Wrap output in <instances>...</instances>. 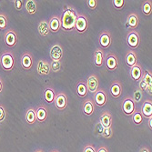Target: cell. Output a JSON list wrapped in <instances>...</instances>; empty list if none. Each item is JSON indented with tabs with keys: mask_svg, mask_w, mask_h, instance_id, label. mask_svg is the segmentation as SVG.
<instances>
[{
	"mask_svg": "<svg viewBox=\"0 0 152 152\" xmlns=\"http://www.w3.org/2000/svg\"><path fill=\"white\" fill-rule=\"evenodd\" d=\"M77 12L74 8L70 7H66L62 12V16L60 18L61 28L64 31H72L75 29V22L77 18Z\"/></svg>",
	"mask_w": 152,
	"mask_h": 152,
	"instance_id": "obj_1",
	"label": "cell"
},
{
	"mask_svg": "<svg viewBox=\"0 0 152 152\" xmlns=\"http://www.w3.org/2000/svg\"><path fill=\"white\" fill-rule=\"evenodd\" d=\"M0 64L4 70L6 71H11L14 69L15 66V57L12 52L6 51L2 54L1 58H0Z\"/></svg>",
	"mask_w": 152,
	"mask_h": 152,
	"instance_id": "obj_2",
	"label": "cell"
},
{
	"mask_svg": "<svg viewBox=\"0 0 152 152\" xmlns=\"http://www.w3.org/2000/svg\"><path fill=\"white\" fill-rule=\"evenodd\" d=\"M88 18L85 15H82V14H77L75 22V29L77 31V33L83 34L88 30Z\"/></svg>",
	"mask_w": 152,
	"mask_h": 152,
	"instance_id": "obj_3",
	"label": "cell"
},
{
	"mask_svg": "<svg viewBox=\"0 0 152 152\" xmlns=\"http://www.w3.org/2000/svg\"><path fill=\"white\" fill-rule=\"evenodd\" d=\"M121 108L123 113L126 116H132V114L136 111V104L134 103L131 96H128L123 100Z\"/></svg>",
	"mask_w": 152,
	"mask_h": 152,
	"instance_id": "obj_4",
	"label": "cell"
},
{
	"mask_svg": "<svg viewBox=\"0 0 152 152\" xmlns=\"http://www.w3.org/2000/svg\"><path fill=\"white\" fill-rule=\"evenodd\" d=\"M140 43V34L136 30H131L129 32L127 36V44L131 49H136L139 48Z\"/></svg>",
	"mask_w": 152,
	"mask_h": 152,
	"instance_id": "obj_5",
	"label": "cell"
},
{
	"mask_svg": "<svg viewBox=\"0 0 152 152\" xmlns=\"http://www.w3.org/2000/svg\"><path fill=\"white\" fill-rule=\"evenodd\" d=\"M105 63H106L107 68L110 71L116 70L118 66V58L115 54H107L105 57Z\"/></svg>",
	"mask_w": 152,
	"mask_h": 152,
	"instance_id": "obj_6",
	"label": "cell"
},
{
	"mask_svg": "<svg viewBox=\"0 0 152 152\" xmlns=\"http://www.w3.org/2000/svg\"><path fill=\"white\" fill-rule=\"evenodd\" d=\"M86 85L88 88V91L91 92L92 94H95L96 91L99 90V78L96 75H91L88 77L87 81H86Z\"/></svg>",
	"mask_w": 152,
	"mask_h": 152,
	"instance_id": "obj_7",
	"label": "cell"
},
{
	"mask_svg": "<svg viewBox=\"0 0 152 152\" xmlns=\"http://www.w3.org/2000/svg\"><path fill=\"white\" fill-rule=\"evenodd\" d=\"M5 43L8 48L16 47V45L18 44V35H17V33L12 29L7 30L5 34Z\"/></svg>",
	"mask_w": 152,
	"mask_h": 152,
	"instance_id": "obj_8",
	"label": "cell"
},
{
	"mask_svg": "<svg viewBox=\"0 0 152 152\" xmlns=\"http://www.w3.org/2000/svg\"><path fill=\"white\" fill-rule=\"evenodd\" d=\"M50 58L52 61H60L63 58V48L60 45H54L50 49Z\"/></svg>",
	"mask_w": 152,
	"mask_h": 152,
	"instance_id": "obj_9",
	"label": "cell"
},
{
	"mask_svg": "<svg viewBox=\"0 0 152 152\" xmlns=\"http://www.w3.org/2000/svg\"><path fill=\"white\" fill-rule=\"evenodd\" d=\"M55 105L58 110H64L67 106V96L65 93L60 92L55 96Z\"/></svg>",
	"mask_w": 152,
	"mask_h": 152,
	"instance_id": "obj_10",
	"label": "cell"
},
{
	"mask_svg": "<svg viewBox=\"0 0 152 152\" xmlns=\"http://www.w3.org/2000/svg\"><path fill=\"white\" fill-rule=\"evenodd\" d=\"M107 98L103 89H99L94 94V104L98 107H104L107 104Z\"/></svg>",
	"mask_w": 152,
	"mask_h": 152,
	"instance_id": "obj_11",
	"label": "cell"
},
{
	"mask_svg": "<svg viewBox=\"0 0 152 152\" xmlns=\"http://www.w3.org/2000/svg\"><path fill=\"white\" fill-rule=\"evenodd\" d=\"M129 75L134 81L139 82L143 77V69H142L141 66L139 63H137L134 66H132L130 68Z\"/></svg>",
	"mask_w": 152,
	"mask_h": 152,
	"instance_id": "obj_12",
	"label": "cell"
},
{
	"mask_svg": "<svg viewBox=\"0 0 152 152\" xmlns=\"http://www.w3.org/2000/svg\"><path fill=\"white\" fill-rule=\"evenodd\" d=\"M37 70L38 75L47 76L51 71L50 64L47 61H44V60H39L37 62Z\"/></svg>",
	"mask_w": 152,
	"mask_h": 152,
	"instance_id": "obj_13",
	"label": "cell"
},
{
	"mask_svg": "<svg viewBox=\"0 0 152 152\" xmlns=\"http://www.w3.org/2000/svg\"><path fill=\"white\" fill-rule=\"evenodd\" d=\"M99 45L102 48H108L112 43L111 34L107 31L102 32L99 36Z\"/></svg>",
	"mask_w": 152,
	"mask_h": 152,
	"instance_id": "obj_14",
	"label": "cell"
},
{
	"mask_svg": "<svg viewBox=\"0 0 152 152\" xmlns=\"http://www.w3.org/2000/svg\"><path fill=\"white\" fill-rule=\"evenodd\" d=\"M105 54L102 48H96L94 52V63L96 66L101 67L105 63Z\"/></svg>",
	"mask_w": 152,
	"mask_h": 152,
	"instance_id": "obj_15",
	"label": "cell"
},
{
	"mask_svg": "<svg viewBox=\"0 0 152 152\" xmlns=\"http://www.w3.org/2000/svg\"><path fill=\"white\" fill-rule=\"evenodd\" d=\"M140 24V18L139 16L135 13H131L128 16L127 18V26L129 27L131 30H136V28L139 26Z\"/></svg>",
	"mask_w": 152,
	"mask_h": 152,
	"instance_id": "obj_16",
	"label": "cell"
},
{
	"mask_svg": "<svg viewBox=\"0 0 152 152\" xmlns=\"http://www.w3.org/2000/svg\"><path fill=\"white\" fill-rule=\"evenodd\" d=\"M33 58L29 53H25L21 58V66L24 69L29 70L33 66Z\"/></svg>",
	"mask_w": 152,
	"mask_h": 152,
	"instance_id": "obj_17",
	"label": "cell"
},
{
	"mask_svg": "<svg viewBox=\"0 0 152 152\" xmlns=\"http://www.w3.org/2000/svg\"><path fill=\"white\" fill-rule=\"evenodd\" d=\"M82 111L86 116H91L94 111H95V104L94 101L92 99H86L83 103V107H82Z\"/></svg>",
	"mask_w": 152,
	"mask_h": 152,
	"instance_id": "obj_18",
	"label": "cell"
},
{
	"mask_svg": "<svg viewBox=\"0 0 152 152\" xmlns=\"http://www.w3.org/2000/svg\"><path fill=\"white\" fill-rule=\"evenodd\" d=\"M99 123L103 126V128H110V127H112L113 119H112L111 114H110L109 112H107V111L102 113V115L99 118Z\"/></svg>",
	"mask_w": 152,
	"mask_h": 152,
	"instance_id": "obj_19",
	"label": "cell"
},
{
	"mask_svg": "<svg viewBox=\"0 0 152 152\" xmlns=\"http://www.w3.org/2000/svg\"><path fill=\"white\" fill-rule=\"evenodd\" d=\"M48 108L45 106H39L37 109H36V117H37V120L38 122H44L46 121V119L48 118Z\"/></svg>",
	"mask_w": 152,
	"mask_h": 152,
	"instance_id": "obj_20",
	"label": "cell"
},
{
	"mask_svg": "<svg viewBox=\"0 0 152 152\" xmlns=\"http://www.w3.org/2000/svg\"><path fill=\"white\" fill-rule=\"evenodd\" d=\"M48 26H49V30L50 32L53 33H58L60 28H61V23H60V18L58 17H53L49 22H48Z\"/></svg>",
	"mask_w": 152,
	"mask_h": 152,
	"instance_id": "obj_21",
	"label": "cell"
},
{
	"mask_svg": "<svg viewBox=\"0 0 152 152\" xmlns=\"http://www.w3.org/2000/svg\"><path fill=\"white\" fill-rule=\"evenodd\" d=\"M110 94L115 99H118L122 94V86L120 82L118 81H114L112 85L110 86Z\"/></svg>",
	"mask_w": 152,
	"mask_h": 152,
	"instance_id": "obj_22",
	"label": "cell"
},
{
	"mask_svg": "<svg viewBox=\"0 0 152 152\" xmlns=\"http://www.w3.org/2000/svg\"><path fill=\"white\" fill-rule=\"evenodd\" d=\"M76 91H77V94L79 98H85L88 94V88L86 85V81H84V80L78 81L77 84V87H76Z\"/></svg>",
	"mask_w": 152,
	"mask_h": 152,
	"instance_id": "obj_23",
	"label": "cell"
},
{
	"mask_svg": "<svg viewBox=\"0 0 152 152\" xmlns=\"http://www.w3.org/2000/svg\"><path fill=\"white\" fill-rule=\"evenodd\" d=\"M126 64L127 66L131 68L137 63V54L133 50H129L127 55H126Z\"/></svg>",
	"mask_w": 152,
	"mask_h": 152,
	"instance_id": "obj_24",
	"label": "cell"
},
{
	"mask_svg": "<svg viewBox=\"0 0 152 152\" xmlns=\"http://www.w3.org/2000/svg\"><path fill=\"white\" fill-rule=\"evenodd\" d=\"M141 114L144 118H151L152 117V102L151 100H146L141 107Z\"/></svg>",
	"mask_w": 152,
	"mask_h": 152,
	"instance_id": "obj_25",
	"label": "cell"
},
{
	"mask_svg": "<svg viewBox=\"0 0 152 152\" xmlns=\"http://www.w3.org/2000/svg\"><path fill=\"white\" fill-rule=\"evenodd\" d=\"M37 30H38V33L42 36V37H47L49 33H50V30H49V26H48V22L46 21V20H43L41 21L37 26Z\"/></svg>",
	"mask_w": 152,
	"mask_h": 152,
	"instance_id": "obj_26",
	"label": "cell"
},
{
	"mask_svg": "<svg viewBox=\"0 0 152 152\" xmlns=\"http://www.w3.org/2000/svg\"><path fill=\"white\" fill-rule=\"evenodd\" d=\"M55 96H56V93H55V90L52 88H47L45 89V91H44V99H45L46 102H48V104L54 103Z\"/></svg>",
	"mask_w": 152,
	"mask_h": 152,
	"instance_id": "obj_27",
	"label": "cell"
},
{
	"mask_svg": "<svg viewBox=\"0 0 152 152\" xmlns=\"http://www.w3.org/2000/svg\"><path fill=\"white\" fill-rule=\"evenodd\" d=\"M26 10L29 15H35L37 10V5L35 0H27L26 2Z\"/></svg>",
	"mask_w": 152,
	"mask_h": 152,
	"instance_id": "obj_28",
	"label": "cell"
},
{
	"mask_svg": "<svg viewBox=\"0 0 152 152\" xmlns=\"http://www.w3.org/2000/svg\"><path fill=\"white\" fill-rule=\"evenodd\" d=\"M142 78L145 80V82L148 85V95H152V75L151 72H149L148 70H145Z\"/></svg>",
	"mask_w": 152,
	"mask_h": 152,
	"instance_id": "obj_29",
	"label": "cell"
},
{
	"mask_svg": "<svg viewBox=\"0 0 152 152\" xmlns=\"http://www.w3.org/2000/svg\"><path fill=\"white\" fill-rule=\"evenodd\" d=\"M26 123H28L29 125H32L37 121V117H36V109L30 107L26 110Z\"/></svg>",
	"mask_w": 152,
	"mask_h": 152,
	"instance_id": "obj_30",
	"label": "cell"
},
{
	"mask_svg": "<svg viewBox=\"0 0 152 152\" xmlns=\"http://www.w3.org/2000/svg\"><path fill=\"white\" fill-rule=\"evenodd\" d=\"M142 13L146 17H149L152 13V2L150 0H147L142 5Z\"/></svg>",
	"mask_w": 152,
	"mask_h": 152,
	"instance_id": "obj_31",
	"label": "cell"
},
{
	"mask_svg": "<svg viewBox=\"0 0 152 152\" xmlns=\"http://www.w3.org/2000/svg\"><path fill=\"white\" fill-rule=\"evenodd\" d=\"M143 119H144V117L140 111L136 110V111L132 114V120L136 125H141L143 122Z\"/></svg>",
	"mask_w": 152,
	"mask_h": 152,
	"instance_id": "obj_32",
	"label": "cell"
},
{
	"mask_svg": "<svg viewBox=\"0 0 152 152\" xmlns=\"http://www.w3.org/2000/svg\"><path fill=\"white\" fill-rule=\"evenodd\" d=\"M142 98H143V92L140 89V88H137L134 92H133V101L134 103H140L141 100H142Z\"/></svg>",
	"mask_w": 152,
	"mask_h": 152,
	"instance_id": "obj_33",
	"label": "cell"
},
{
	"mask_svg": "<svg viewBox=\"0 0 152 152\" xmlns=\"http://www.w3.org/2000/svg\"><path fill=\"white\" fill-rule=\"evenodd\" d=\"M7 26V17L5 14L0 13V30L4 31Z\"/></svg>",
	"mask_w": 152,
	"mask_h": 152,
	"instance_id": "obj_34",
	"label": "cell"
},
{
	"mask_svg": "<svg viewBox=\"0 0 152 152\" xmlns=\"http://www.w3.org/2000/svg\"><path fill=\"white\" fill-rule=\"evenodd\" d=\"M101 136H102L103 137H105V139H110V137H111L113 136V129H112V127H110V128H104Z\"/></svg>",
	"mask_w": 152,
	"mask_h": 152,
	"instance_id": "obj_35",
	"label": "cell"
},
{
	"mask_svg": "<svg viewBox=\"0 0 152 152\" xmlns=\"http://www.w3.org/2000/svg\"><path fill=\"white\" fill-rule=\"evenodd\" d=\"M60 67H61V62L60 61H52L50 63V68H51V70H53L54 72L59 71Z\"/></svg>",
	"mask_w": 152,
	"mask_h": 152,
	"instance_id": "obj_36",
	"label": "cell"
},
{
	"mask_svg": "<svg viewBox=\"0 0 152 152\" xmlns=\"http://www.w3.org/2000/svg\"><path fill=\"white\" fill-rule=\"evenodd\" d=\"M112 4H113L114 7L116 9H118L119 10V9L123 8L124 5H125V1H124V0H113Z\"/></svg>",
	"mask_w": 152,
	"mask_h": 152,
	"instance_id": "obj_37",
	"label": "cell"
},
{
	"mask_svg": "<svg viewBox=\"0 0 152 152\" xmlns=\"http://www.w3.org/2000/svg\"><path fill=\"white\" fill-rule=\"evenodd\" d=\"M87 4H88V7L91 10H95L96 7H98V1H96V0H88Z\"/></svg>",
	"mask_w": 152,
	"mask_h": 152,
	"instance_id": "obj_38",
	"label": "cell"
},
{
	"mask_svg": "<svg viewBox=\"0 0 152 152\" xmlns=\"http://www.w3.org/2000/svg\"><path fill=\"white\" fill-rule=\"evenodd\" d=\"M139 88L143 92V91H147L148 92V85L147 83L145 82V80L143 78H141L140 80V85H139Z\"/></svg>",
	"mask_w": 152,
	"mask_h": 152,
	"instance_id": "obj_39",
	"label": "cell"
},
{
	"mask_svg": "<svg viewBox=\"0 0 152 152\" xmlns=\"http://www.w3.org/2000/svg\"><path fill=\"white\" fill-rule=\"evenodd\" d=\"M14 3V7H15V8L17 10H21L22 9V7H23V1H21V0H14L13 1Z\"/></svg>",
	"mask_w": 152,
	"mask_h": 152,
	"instance_id": "obj_40",
	"label": "cell"
},
{
	"mask_svg": "<svg viewBox=\"0 0 152 152\" xmlns=\"http://www.w3.org/2000/svg\"><path fill=\"white\" fill-rule=\"evenodd\" d=\"M103 129H104V128H103V126L101 125V124L99 122L96 123V133L101 136V134L103 132Z\"/></svg>",
	"mask_w": 152,
	"mask_h": 152,
	"instance_id": "obj_41",
	"label": "cell"
},
{
	"mask_svg": "<svg viewBox=\"0 0 152 152\" xmlns=\"http://www.w3.org/2000/svg\"><path fill=\"white\" fill-rule=\"evenodd\" d=\"M5 118H6V110L2 106H0V122H3Z\"/></svg>",
	"mask_w": 152,
	"mask_h": 152,
	"instance_id": "obj_42",
	"label": "cell"
},
{
	"mask_svg": "<svg viewBox=\"0 0 152 152\" xmlns=\"http://www.w3.org/2000/svg\"><path fill=\"white\" fill-rule=\"evenodd\" d=\"M83 152H96V148L92 145H87L83 149Z\"/></svg>",
	"mask_w": 152,
	"mask_h": 152,
	"instance_id": "obj_43",
	"label": "cell"
},
{
	"mask_svg": "<svg viewBox=\"0 0 152 152\" xmlns=\"http://www.w3.org/2000/svg\"><path fill=\"white\" fill-rule=\"evenodd\" d=\"M96 152H108V149L107 147L102 146V147H99L98 150H96Z\"/></svg>",
	"mask_w": 152,
	"mask_h": 152,
	"instance_id": "obj_44",
	"label": "cell"
},
{
	"mask_svg": "<svg viewBox=\"0 0 152 152\" xmlns=\"http://www.w3.org/2000/svg\"><path fill=\"white\" fill-rule=\"evenodd\" d=\"M140 152H150V150L148 148H140Z\"/></svg>",
	"mask_w": 152,
	"mask_h": 152,
	"instance_id": "obj_45",
	"label": "cell"
},
{
	"mask_svg": "<svg viewBox=\"0 0 152 152\" xmlns=\"http://www.w3.org/2000/svg\"><path fill=\"white\" fill-rule=\"evenodd\" d=\"M3 87H4V85H3V81H2L1 78H0V93H1L2 90H3Z\"/></svg>",
	"mask_w": 152,
	"mask_h": 152,
	"instance_id": "obj_46",
	"label": "cell"
},
{
	"mask_svg": "<svg viewBox=\"0 0 152 152\" xmlns=\"http://www.w3.org/2000/svg\"><path fill=\"white\" fill-rule=\"evenodd\" d=\"M148 127L150 129H152V117L149 118V119H148Z\"/></svg>",
	"mask_w": 152,
	"mask_h": 152,
	"instance_id": "obj_47",
	"label": "cell"
},
{
	"mask_svg": "<svg viewBox=\"0 0 152 152\" xmlns=\"http://www.w3.org/2000/svg\"><path fill=\"white\" fill-rule=\"evenodd\" d=\"M35 152H44V151H43L42 149H37V150H36Z\"/></svg>",
	"mask_w": 152,
	"mask_h": 152,
	"instance_id": "obj_48",
	"label": "cell"
},
{
	"mask_svg": "<svg viewBox=\"0 0 152 152\" xmlns=\"http://www.w3.org/2000/svg\"><path fill=\"white\" fill-rule=\"evenodd\" d=\"M52 152H58V150H54V151H52Z\"/></svg>",
	"mask_w": 152,
	"mask_h": 152,
	"instance_id": "obj_49",
	"label": "cell"
}]
</instances>
